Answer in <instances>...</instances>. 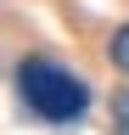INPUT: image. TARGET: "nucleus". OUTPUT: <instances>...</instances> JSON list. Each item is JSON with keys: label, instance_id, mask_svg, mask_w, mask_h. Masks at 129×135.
Listing matches in <instances>:
<instances>
[{"label": "nucleus", "instance_id": "nucleus-2", "mask_svg": "<svg viewBox=\"0 0 129 135\" xmlns=\"http://www.w3.org/2000/svg\"><path fill=\"white\" fill-rule=\"evenodd\" d=\"M107 56H112V68H118V73H129V23L107 40Z\"/></svg>", "mask_w": 129, "mask_h": 135}, {"label": "nucleus", "instance_id": "nucleus-1", "mask_svg": "<svg viewBox=\"0 0 129 135\" xmlns=\"http://www.w3.org/2000/svg\"><path fill=\"white\" fill-rule=\"evenodd\" d=\"M17 90L28 101V113L45 118V124H79L84 107H90V84L51 56H23L17 62Z\"/></svg>", "mask_w": 129, "mask_h": 135}, {"label": "nucleus", "instance_id": "nucleus-3", "mask_svg": "<svg viewBox=\"0 0 129 135\" xmlns=\"http://www.w3.org/2000/svg\"><path fill=\"white\" fill-rule=\"evenodd\" d=\"M112 129H118V135H129V90H118V96H112Z\"/></svg>", "mask_w": 129, "mask_h": 135}]
</instances>
